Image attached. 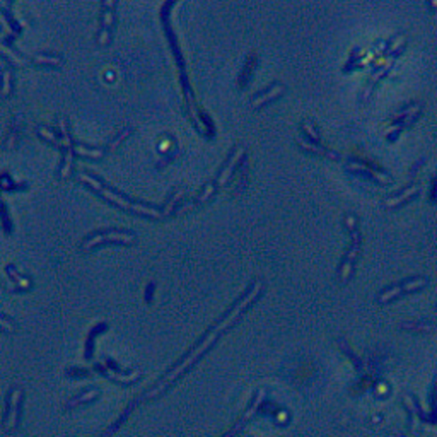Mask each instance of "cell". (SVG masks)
Listing matches in <instances>:
<instances>
[{
    "instance_id": "cell-1",
    "label": "cell",
    "mask_w": 437,
    "mask_h": 437,
    "mask_svg": "<svg viewBox=\"0 0 437 437\" xmlns=\"http://www.w3.org/2000/svg\"><path fill=\"white\" fill-rule=\"evenodd\" d=\"M260 290V284H255V289H251L250 292H248V296L245 297V299H242V302L241 304H237L236 307H234V311L231 312V316L227 318H224V320H222L221 323H217L215 326L212 328V330H208L205 335H203V338H202V342L200 344H198L195 349H193L190 354H188L185 359H183L181 362H178V364L173 367V369L167 372L166 376L162 377L161 381L157 382V384H154L151 390L147 391V393H143L140 398H137V400H133L132 403L133 405H138L140 403V401H143V400H151V398H156L157 395H161V393H164V391H166L167 388H169V386L173 384V382H175L178 377H180L183 372H186V371H190V367L195 364V362L200 359V357L205 354V352L210 349V347L215 344V342L218 340V336H221V333L222 331H224V328L226 326H231L232 323H234V320H236V316H237V312H241L242 311V307H245L248 302H250L253 297L256 296V292Z\"/></svg>"
},
{
    "instance_id": "cell-2",
    "label": "cell",
    "mask_w": 437,
    "mask_h": 437,
    "mask_svg": "<svg viewBox=\"0 0 437 437\" xmlns=\"http://www.w3.org/2000/svg\"><path fill=\"white\" fill-rule=\"evenodd\" d=\"M22 390L12 388L6 398V411H4V429L6 432H14L21 424L22 417Z\"/></svg>"
},
{
    "instance_id": "cell-3",
    "label": "cell",
    "mask_w": 437,
    "mask_h": 437,
    "mask_svg": "<svg viewBox=\"0 0 437 437\" xmlns=\"http://www.w3.org/2000/svg\"><path fill=\"white\" fill-rule=\"evenodd\" d=\"M81 178L84 181H87V183H91V185L96 188V190H101V193L103 195H106L109 200H113V202H116V203H120L122 207H125V208H130V210H135V212H140V213H145V215H152V217H162V213H159L157 210H152V208H149V207H143V205H133V203H128V202H125L123 200V198H120L118 195H115V193H109L108 190H104V188L99 185V183H96L92 180V178H89V176H86V175H81Z\"/></svg>"
},
{
    "instance_id": "cell-4",
    "label": "cell",
    "mask_w": 437,
    "mask_h": 437,
    "mask_svg": "<svg viewBox=\"0 0 437 437\" xmlns=\"http://www.w3.org/2000/svg\"><path fill=\"white\" fill-rule=\"evenodd\" d=\"M94 369H98L101 374L109 377V379L122 382V384H133V382H135L137 379H140V376H142L140 371H113L104 364H96L94 366Z\"/></svg>"
},
{
    "instance_id": "cell-5",
    "label": "cell",
    "mask_w": 437,
    "mask_h": 437,
    "mask_svg": "<svg viewBox=\"0 0 437 437\" xmlns=\"http://www.w3.org/2000/svg\"><path fill=\"white\" fill-rule=\"evenodd\" d=\"M260 400H261V393H258V395H256V398L251 401L250 406H248V408H246V411H245V414H242L241 419L237 420L236 424L232 425L231 429L226 432V434H222L221 437H236V435H237V432H239V430L242 429V427H245V425L248 424V420H250V417L253 415V411H255L256 405H258V401H260Z\"/></svg>"
},
{
    "instance_id": "cell-6",
    "label": "cell",
    "mask_w": 437,
    "mask_h": 437,
    "mask_svg": "<svg viewBox=\"0 0 437 437\" xmlns=\"http://www.w3.org/2000/svg\"><path fill=\"white\" fill-rule=\"evenodd\" d=\"M135 239L133 234H128V232H106V234H98L94 236L92 239H87L84 248H92L94 245L101 241H123V242H130Z\"/></svg>"
},
{
    "instance_id": "cell-7",
    "label": "cell",
    "mask_w": 437,
    "mask_h": 437,
    "mask_svg": "<svg viewBox=\"0 0 437 437\" xmlns=\"http://www.w3.org/2000/svg\"><path fill=\"white\" fill-rule=\"evenodd\" d=\"M98 396H99V390L98 388L86 390V391H82V393H79L77 396H74V398L68 400L67 405H65V408L70 410V408H74V406H77V405H82V403H87V401L96 400Z\"/></svg>"
},
{
    "instance_id": "cell-8",
    "label": "cell",
    "mask_w": 437,
    "mask_h": 437,
    "mask_svg": "<svg viewBox=\"0 0 437 437\" xmlns=\"http://www.w3.org/2000/svg\"><path fill=\"white\" fill-rule=\"evenodd\" d=\"M241 154H242V149H237V152L231 157V161L227 162V166L224 167V171L221 173V176H218V180H217V185H218V186H222L227 180H229L231 173H232V169H234V166H236V162H237V159H239Z\"/></svg>"
},
{
    "instance_id": "cell-9",
    "label": "cell",
    "mask_w": 437,
    "mask_h": 437,
    "mask_svg": "<svg viewBox=\"0 0 437 437\" xmlns=\"http://www.w3.org/2000/svg\"><path fill=\"white\" fill-rule=\"evenodd\" d=\"M106 323H99V325L94 328V330L89 333L87 336V344H86V357L89 359V357H92V350H94V338H96V335L99 333V331H104L106 330Z\"/></svg>"
},
{
    "instance_id": "cell-10",
    "label": "cell",
    "mask_w": 437,
    "mask_h": 437,
    "mask_svg": "<svg viewBox=\"0 0 437 437\" xmlns=\"http://www.w3.org/2000/svg\"><path fill=\"white\" fill-rule=\"evenodd\" d=\"M282 91H284V87H282V86H273V87H272V89H270V91H268V92H265V94H260V96H258V98L255 99V101L251 103V104H253V106H260L261 103H265V101H268V99L275 98L277 94H280Z\"/></svg>"
},
{
    "instance_id": "cell-11",
    "label": "cell",
    "mask_w": 437,
    "mask_h": 437,
    "mask_svg": "<svg viewBox=\"0 0 437 437\" xmlns=\"http://www.w3.org/2000/svg\"><path fill=\"white\" fill-rule=\"evenodd\" d=\"M11 92V72L4 70L2 74V82H0V94L6 96V94Z\"/></svg>"
},
{
    "instance_id": "cell-12",
    "label": "cell",
    "mask_w": 437,
    "mask_h": 437,
    "mask_svg": "<svg viewBox=\"0 0 437 437\" xmlns=\"http://www.w3.org/2000/svg\"><path fill=\"white\" fill-rule=\"evenodd\" d=\"M0 330L4 331H14V323L11 320H7V318L0 316Z\"/></svg>"
},
{
    "instance_id": "cell-13",
    "label": "cell",
    "mask_w": 437,
    "mask_h": 437,
    "mask_svg": "<svg viewBox=\"0 0 437 437\" xmlns=\"http://www.w3.org/2000/svg\"><path fill=\"white\" fill-rule=\"evenodd\" d=\"M34 60H38V62H41V63H52V65H58V63H60V60H58V58L43 57V55H36V57H34Z\"/></svg>"
},
{
    "instance_id": "cell-14",
    "label": "cell",
    "mask_w": 437,
    "mask_h": 437,
    "mask_svg": "<svg viewBox=\"0 0 437 437\" xmlns=\"http://www.w3.org/2000/svg\"><path fill=\"white\" fill-rule=\"evenodd\" d=\"M39 133H41V135H44V138H48V140H52V142L57 143V138H55L53 133H52V132H46L43 127H39Z\"/></svg>"
},
{
    "instance_id": "cell-15",
    "label": "cell",
    "mask_w": 437,
    "mask_h": 437,
    "mask_svg": "<svg viewBox=\"0 0 437 437\" xmlns=\"http://www.w3.org/2000/svg\"><path fill=\"white\" fill-rule=\"evenodd\" d=\"M87 371H68V376H87Z\"/></svg>"
},
{
    "instance_id": "cell-16",
    "label": "cell",
    "mask_w": 437,
    "mask_h": 437,
    "mask_svg": "<svg viewBox=\"0 0 437 437\" xmlns=\"http://www.w3.org/2000/svg\"><path fill=\"white\" fill-rule=\"evenodd\" d=\"M152 290H154V285L149 284V287H147V301L152 299Z\"/></svg>"
}]
</instances>
